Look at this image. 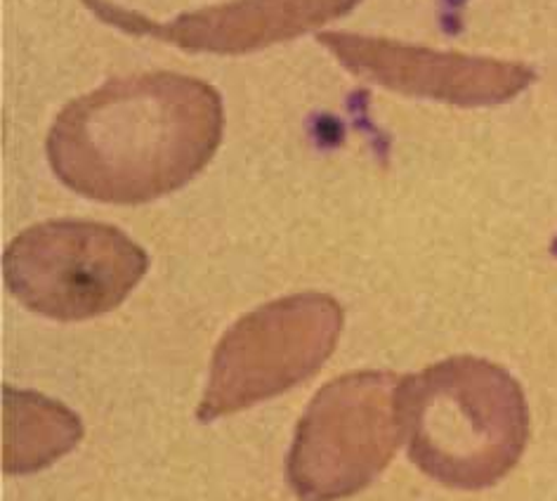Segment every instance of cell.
Instances as JSON below:
<instances>
[{
    "label": "cell",
    "mask_w": 557,
    "mask_h": 501,
    "mask_svg": "<svg viewBox=\"0 0 557 501\" xmlns=\"http://www.w3.org/2000/svg\"><path fill=\"white\" fill-rule=\"evenodd\" d=\"M222 129L213 86L173 72L137 74L69 102L50 129L48 159L76 194L135 206L197 178L215 157Z\"/></svg>",
    "instance_id": "1"
},
{
    "label": "cell",
    "mask_w": 557,
    "mask_h": 501,
    "mask_svg": "<svg viewBox=\"0 0 557 501\" xmlns=\"http://www.w3.org/2000/svg\"><path fill=\"white\" fill-rule=\"evenodd\" d=\"M397 410L416 468L454 490H484L506 478L532 428L518 379L472 355L404 376Z\"/></svg>",
    "instance_id": "2"
},
{
    "label": "cell",
    "mask_w": 557,
    "mask_h": 501,
    "mask_svg": "<svg viewBox=\"0 0 557 501\" xmlns=\"http://www.w3.org/2000/svg\"><path fill=\"white\" fill-rule=\"evenodd\" d=\"M149 270L147 250L114 225L50 220L17 234L3 274L24 308L58 322L107 315L131 296Z\"/></svg>",
    "instance_id": "3"
},
{
    "label": "cell",
    "mask_w": 557,
    "mask_h": 501,
    "mask_svg": "<svg viewBox=\"0 0 557 501\" xmlns=\"http://www.w3.org/2000/svg\"><path fill=\"white\" fill-rule=\"evenodd\" d=\"M397 388L393 371H355L314 395L286 459L300 501L355 497L389 466L404 442Z\"/></svg>",
    "instance_id": "4"
},
{
    "label": "cell",
    "mask_w": 557,
    "mask_h": 501,
    "mask_svg": "<svg viewBox=\"0 0 557 501\" xmlns=\"http://www.w3.org/2000/svg\"><path fill=\"white\" fill-rule=\"evenodd\" d=\"M345 315L319 291L260 305L218 343L199 421H215L308 381L333 355Z\"/></svg>",
    "instance_id": "5"
},
{
    "label": "cell",
    "mask_w": 557,
    "mask_h": 501,
    "mask_svg": "<svg viewBox=\"0 0 557 501\" xmlns=\"http://www.w3.org/2000/svg\"><path fill=\"white\" fill-rule=\"evenodd\" d=\"M336 60L359 78L411 97L458 107L504 105L532 86L536 74L518 62L437 52L397 40L329 32L317 36Z\"/></svg>",
    "instance_id": "6"
},
{
    "label": "cell",
    "mask_w": 557,
    "mask_h": 501,
    "mask_svg": "<svg viewBox=\"0 0 557 501\" xmlns=\"http://www.w3.org/2000/svg\"><path fill=\"white\" fill-rule=\"evenodd\" d=\"M359 3L361 0H232L159 24L109 0H83L97 20L125 34L215 54H244L298 38L347 15Z\"/></svg>",
    "instance_id": "7"
},
{
    "label": "cell",
    "mask_w": 557,
    "mask_h": 501,
    "mask_svg": "<svg viewBox=\"0 0 557 501\" xmlns=\"http://www.w3.org/2000/svg\"><path fill=\"white\" fill-rule=\"evenodd\" d=\"M5 459L3 471L24 476L58 462L83 438L74 412L38 393L5 386Z\"/></svg>",
    "instance_id": "8"
}]
</instances>
